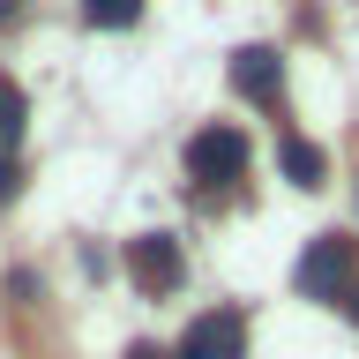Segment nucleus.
<instances>
[{"instance_id":"nucleus-1","label":"nucleus","mask_w":359,"mask_h":359,"mask_svg":"<svg viewBox=\"0 0 359 359\" xmlns=\"http://www.w3.org/2000/svg\"><path fill=\"white\" fill-rule=\"evenodd\" d=\"M352 277H359V247L344 240V232L307 240V255H299V269H292L299 299H344V285H352Z\"/></svg>"},{"instance_id":"nucleus-2","label":"nucleus","mask_w":359,"mask_h":359,"mask_svg":"<svg viewBox=\"0 0 359 359\" xmlns=\"http://www.w3.org/2000/svg\"><path fill=\"white\" fill-rule=\"evenodd\" d=\"M187 180H202V187L247 180V135L240 128H202V135H187Z\"/></svg>"},{"instance_id":"nucleus-3","label":"nucleus","mask_w":359,"mask_h":359,"mask_svg":"<svg viewBox=\"0 0 359 359\" xmlns=\"http://www.w3.org/2000/svg\"><path fill=\"white\" fill-rule=\"evenodd\" d=\"M180 240L172 232H142V240H128V277L142 292H150V299H165V292H180Z\"/></svg>"},{"instance_id":"nucleus-4","label":"nucleus","mask_w":359,"mask_h":359,"mask_svg":"<svg viewBox=\"0 0 359 359\" xmlns=\"http://www.w3.org/2000/svg\"><path fill=\"white\" fill-rule=\"evenodd\" d=\"M224 75H232V90H240L247 105H262V112H277V105H285V60H277L269 45H240Z\"/></svg>"},{"instance_id":"nucleus-5","label":"nucleus","mask_w":359,"mask_h":359,"mask_svg":"<svg viewBox=\"0 0 359 359\" xmlns=\"http://www.w3.org/2000/svg\"><path fill=\"white\" fill-rule=\"evenodd\" d=\"M180 359H247V314L240 307L202 314L195 330L180 337Z\"/></svg>"},{"instance_id":"nucleus-6","label":"nucleus","mask_w":359,"mask_h":359,"mask_svg":"<svg viewBox=\"0 0 359 359\" xmlns=\"http://www.w3.org/2000/svg\"><path fill=\"white\" fill-rule=\"evenodd\" d=\"M277 165H285V180H292V187H307V195L330 180V157H322V142H307V135H285Z\"/></svg>"},{"instance_id":"nucleus-7","label":"nucleus","mask_w":359,"mask_h":359,"mask_svg":"<svg viewBox=\"0 0 359 359\" xmlns=\"http://www.w3.org/2000/svg\"><path fill=\"white\" fill-rule=\"evenodd\" d=\"M22 128H30V97H22V83H8V75H0V157H15Z\"/></svg>"},{"instance_id":"nucleus-8","label":"nucleus","mask_w":359,"mask_h":359,"mask_svg":"<svg viewBox=\"0 0 359 359\" xmlns=\"http://www.w3.org/2000/svg\"><path fill=\"white\" fill-rule=\"evenodd\" d=\"M142 15V0H83V22L90 30H128Z\"/></svg>"},{"instance_id":"nucleus-9","label":"nucleus","mask_w":359,"mask_h":359,"mask_svg":"<svg viewBox=\"0 0 359 359\" xmlns=\"http://www.w3.org/2000/svg\"><path fill=\"white\" fill-rule=\"evenodd\" d=\"M15 187H22V165H15V157H0V202H15Z\"/></svg>"},{"instance_id":"nucleus-10","label":"nucleus","mask_w":359,"mask_h":359,"mask_svg":"<svg viewBox=\"0 0 359 359\" xmlns=\"http://www.w3.org/2000/svg\"><path fill=\"white\" fill-rule=\"evenodd\" d=\"M337 307L352 314V330H359V277H352V285H344V299H337Z\"/></svg>"},{"instance_id":"nucleus-11","label":"nucleus","mask_w":359,"mask_h":359,"mask_svg":"<svg viewBox=\"0 0 359 359\" xmlns=\"http://www.w3.org/2000/svg\"><path fill=\"white\" fill-rule=\"evenodd\" d=\"M128 359H165V352H157V344H128Z\"/></svg>"},{"instance_id":"nucleus-12","label":"nucleus","mask_w":359,"mask_h":359,"mask_svg":"<svg viewBox=\"0 0 359 359\" xmlns=\"http://www.w3.org/2000/svg\"><path fill=\"white\" fill-rule=\"evenodd\" d=\"M8 15H15V0H0V22H8Z\"/></svg>"}]
</instances>
